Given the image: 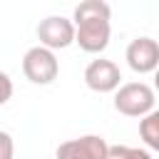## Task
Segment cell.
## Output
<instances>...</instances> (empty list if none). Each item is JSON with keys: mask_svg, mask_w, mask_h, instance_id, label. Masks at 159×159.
Masks as SVG:
<instances>
[{"mask_svg": "<svg viewBox=\"0 0 159 159\" xmlns=\"http://www.w3.org/2000/svg\"><path fill=\"white\" fill-rule=\"evenodd\" d=\"M154 89L144 82H127L114 89V109L124 117H144L154 112Z\"/></svg>", "mask_w": 159, "mask_h": 159, "instance_id": "obj_1", "label": "cell"}, {"mask_svg": "<svg viewBox=\"0 0 159 159\" xmlns=\"http://www.w3.org/2000/svg\"><path fill=\"white\" fill-rule=\"evenodd\" d=\"M22 72L32 84H50L57 80L60 75V62L55 57V52L45 50V47H30L22 57Z\"/></svg>", "mask_w": 159, "mask_h": 159, "instance_id": "obj_2", "label": "cell"}, {"mask_svg": "<svg viewBox=\"0 0 159 159\" xmlns=\"http://www.w3.org/2000/svg\"><path fill=\"white\" fill-rule=\"evenodd\" d=\"M37 40H40V47H45L50 52L65 50L75 42V25H72V20H67L62 15H50V17L40 20Z\"/></svg>", "mask_w": 159, "mask_h": 159, "instance_id": "obj_3", "label": "cell"}, {"mask_svg": "<svg viewBox=\"0 0 159 159\" xmlns=\"http://www.w3.org/2000/svg\"><path fill=\"white\" fill-rule=\"evenodd\" d=\"M107 142L99 134H84L77 139H67L57 147V159H104Z\"/></svg>", "mask_w": 159, "mask_h": 159, "instance_id": "obj_4", "label": "cell"}, {"mask_svg": "<svg viewBox=\"0 0 159 159\" xmlns=\"http://www.w3.org/2000/svg\"><path fill=\"white\" fill-rule=\"evenodd\" d=\"M122 82V72L119 67L112 62V60H92L87 67H84V84L92 89V92H114Z\"/></svg>", "mask_w": 159, "mask_h": 159, "instance_id": "obj_5", "label": "cell"}, {"mask_svg": "<svg viewBox=\"0 0 159 159\" xmlns=\"http://www.w3.org/2000/svg\"><path fill=\"white\" fill-rule=\"evenodd\" d=\"M109 20H87V22H77L75 25V42L80 45V50L84 52H104L109 45Z\"/></svg>", "mask_w": 159, "mask_h": 159, "instance_id": "obj_6", "label": "cell"}, {"mask_svg": "<svg viewBox=\"0 0 159 159\" xmlns=\"http://www.w3.org/2000/svg\"><path fill=\"white\" fill-rule=\"evenodd\" d=\"M127 65L139 72V75H149L157 70L159 65V45L152 37H137L127 45Z\"/></svg>", "mask_w": 159, "mask_h": 159, "instance_id": "obj_7", "label": "cell"}, {"mask_svg": "<svg viewBox=\"0 0 159 159\" xmlns=\"http://www.w3.org/2000/svg\"><path fill=\"white\" fill-rule=\"evenodd\" d=\"M112 17V7L104 0H82L75 7L72 15V25L77 22H87V20H109Z\"/></svg>", "mask_w": 159, "mask_h": 159, "instance_id": "obj_8", "label": "cell"}, {"mask_svg": "<svg viewBox=\"0 0 159 159\" xmlns=\"http://www.w3.org/2000/svg\"><path fill=\"white\" fill-rule=\"evenodd\" d=\"M139 137L144 139V144L149 149H159V112H149L142 117L139 122Z\"/></svg>", "mask_w": 159, "mask_h": 159, "instance_id": "obj_9", "label": "cell"}, {"mask_svg": "<svg viewBox=\"0 0 159 159\" xmlns=\"http://www.w3.org/2000/svg\"><path fill=\"white\" fill-rule=\"evenodd\" d=\"M104 159H152V154H149L147 149H139V147L114 144V147H107Z\"/></svg>", "mask_w": 159, "mask_h": 159, "instance_id": "obj_10", "label": "cell"}, {"mask_svg": "<svg viewBox=\"0 0 159 159\" xmlns=\"http://www.w3.org/2000/svg\"><path fill=\"white\" fill-rule=\"evenodd\" d=\"M12 154H15L12 137L7 132H0V159H12Z\"/></svg>", "mask_w": 159, "mask_h": 159, "instance_id": "obj_11", "label": "cell"}, {"mask_svg": "<svg viewBox=\"0 0 159 159\" xmlns=\"http://www.w3.org/2000/svg\"><path fill=\"white\" fill-rule=\"evenodd\" d=\"M10 97H12V80L5 72H0V104H5Z\"/></svg>", "mask_w": 159, "mask_h": 159, "instance_id": "obj_12", "label": "cell"}]
</instances>
